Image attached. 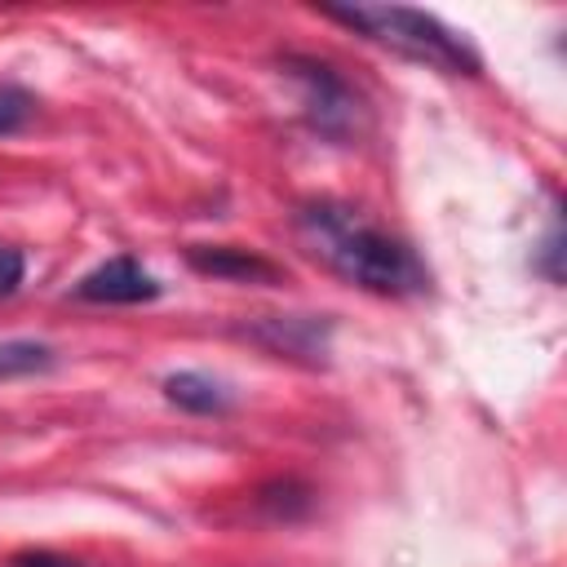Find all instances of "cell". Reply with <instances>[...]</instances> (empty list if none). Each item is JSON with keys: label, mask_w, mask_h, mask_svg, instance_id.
Segmentation results:
<instances>
[{"label": "cell", "mask_w": 567, "mask_h": 567, "mask_svg": "<svg viewBox=\"0 0 567 567\" xmlns=\"http://www.w3.org/2000/svg\"><path fill=\"white\" fill-rule=\"evenodd\" d=\"M292 230L301 239V248L323 261L332 275H341L346 284L377 292V297H412L430 288L425 266L416 261V252L385 235L381 226H372L359 208L337 204V199H310L297 208Z\"/></svg>", "instance_id": "6da1fadb"}, {"label": "cell", "mask_w": 567, "mask_h": 567, "mask_svg": "<svg viewBox=\"0 0 567 567\" xmlns=\"http://www.w3.org/2000/svg\"><path fill=\"white\" fill-rule=\"evenodd\" d=\"M284 71L306 89V120H310L315 133H323L332 142H346L359 128V97H354V89L328 62L288 53Z\"/></svg>", "instance_id": "3957f363"}, {"label": "cell", "mask_w": 567, "mask_h": 567, "mask_svg": "<svg viewBox=\"0 0 567 567\" xmlns=\"http://www.w3.org/2000/svg\"><path fill=\"white\" fill-rule=\"evenodd\" d=\"M164 399L186 408V412H195V416H217V412L230 408V390L221 381L204 377V372H173V377H164Z\"/></svg>", "instance_id": "52a82bcc"}, {"label": "cell", "mask_w": 567, "mask_h": 567, "mask_svg": "<svg viewBox=\"0 0 567 567\" xmlns=\"http://www.w3.org/2000/svg\"><path fill=\"white\" fill-rule=\"evenodd\" d=\"M27 275V257L18 248H0V297H9Z\"/></svg>", "instance_id": "8fae6325"}, {"label": "cell", "mask_w": 567, "mask_h": 567, "mask_svg": "<svg viewBox=\"0 0 567 567\" xmlns=\"http://www.w3.org/2000/svg\"><path fill=\"white\" fill-rule=\"evenodd\" d=\"M31 115H35V97L18 84H0V137L18 133Z\"/></svg>", "instance_id": "30bf717a"}, {"label": "cell", "mask_w": 567, "mask_h": 567, "mask_svg": "<svg viewBox=\"0 0 567 567\" xmlns=\"http://www.w3.org/2000/svg\"><path fill=\"white\" fill-rule=\"evenodd\" d=\"M248 337L279 354L310 359V363H323V354H328V323H319L310 315H270V319L252 323Z\"/></svg>", "instance_id": "8992f818"}, {"label": "cell", "mask_w": 567, "mask_h": 567, "mask_svg": "<svg viewBox=\"0 0 567 567\" xmlns=\"http://www.w3.org/2000/svg\"><path fill=\"white\" fill-rule=\"evenodd\" d=\"M186 261L199 275L235 279V284H279L284 279L275 261H266L252 248H235V244H195V248H186Z\"/></svg>", "instance_id": "5b68a950"}, {"label": "cell", "mask_w": 567, "mask_h": 567, "mask_svg": "<svg viewBox=\"0 0 567 567\" xmlns=\"http://www.w3.org/2000/svg\"><path fill=\"white\" fill-rule=\"evenodd\" d=\"M323 18H337V22L354 27L359 35H368L372 44H381L408 62H421L430 71L478 75V53L425 9H408V4H346V9H337V4H328Z\"/></svg>", "instance_id": "7a4b0ae2"}, {"label": "cell", "mask_w": 567, "mask_h": 567, "mask_svg": "<svg viewBox=\"0 0 567 567\" xmlns=\"http://www.w3.org/2000/svg\"><path fill=\"white\" fill-rule=\"evenodd\" d=\"M9 567H84V563L62 558V554H53V549H22V554L9 558Z\"/></svg>", "instance_id": "7c38bea8"}, {"label": "cell", "mask_w": 567, "mask_h": 567, "mask_svg": "<svg viewBox=\"0 0 567 567\" xmlns=\"http://www.w3.org/2000/svg\"><path fill=\"white\" fill-rule=\"evenodd\" d=\"M53 368V350L44 341H0V381L4 377H31Z\"/></svg>", "instance_id": "ba28073f"}, {"label": "cell", "mask_w": 567, "mask_h": 567, "mask_svg": "<svg viewBox=\"0 0 567 567\" xmlns=\"http://www.w3.org/2000/svg\"><path fill=\"white\" fill-rule=\"evenodd\" d=\"M75 297L80 301H102V306H137V301L159 297V279L151 270H142L137 257H111L75 284Z\"/></svg>", "instance_id": "277c9868"}, {"label": "cell", "mask_w": 567, "mask_h": 567, "mask_svg": "<svg viewBox=\"0 0 567 567\" xmlns=\"http://www.w3.org/2000/svg\"><path fill=\"white\" fill-rule=\"evenodd\" d=\"M257 501H261L275 518H297V514H306V509H310V492H306L301 483H292V478H288V483H270Z\"/></svg>", "instance_id": "9c48e42d"}]
</instances>
